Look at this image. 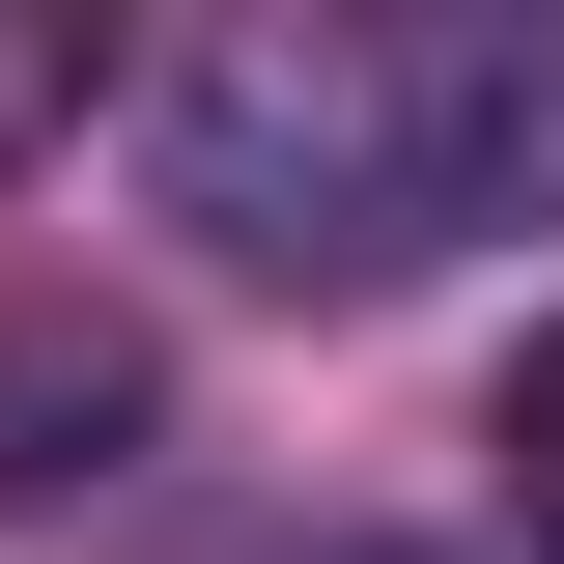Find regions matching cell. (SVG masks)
Masks as SVG:
<instances>
[{
  "label": "cell",
  "instance_id": "obj_1",
  "mask_svg": "<svg viewBox=\"0 0 564 564\" xmlns=\"http://www.w3.org/2000/svg\"><path fill=\"white\" fill-rule=\"evenodd\" d=\"M141 170H170V226L226 282H339L367 311V282L452 254V57L367 29V0H254V29H198L141 85Z\"/></svg>",
  "mask_w": 564,
  "mask_h": 564
},
{
  "label": "cell",
  "instance_id": "obj_2",
  "mask_svg": "<svg viewBox=\"0 0 564 564\" xmlns=\"http://www.w3.org/2000/svg\"><path fill=\"white\" fill-rule=\"evenodd\" d=\"M141 395H170V367H141L113 311H0V508H29V480H113Z\"/></svg>",
  "mask_w": 564,
  "mask_h": 564
},
{
  "label": "cell",
  "instance_id": "obj_3",
  "mask_svg": "<svg viewBox=\"0 0 564 564\" xmlns=\"http://www.w3.org/2000/svg\"><path fill=\"white\" fill-rule=\"evenodd\" d=\"M452 57V226H564V29H423Z\"/></svg>",
  "mask_w": 564,
  "mask_h": 564
},
{
  "label": "cell",
  "instance_id": "obj_4",
  "mask_svg": "<svg viewBox=\"0 0 564 564\" xmlns=\"http://www.w3.org/2000/svg\"><path fill=\"white\" fill-rule=\"evenodd\" d=\"M480 452H508V536L564 564V311H536V339H508V423H480Z\"/></svg>",
  "mask_w": 564,
  "mask_h": 564
},
{
  "label": "cell",
  "instance_id": "obj_5",
  "mask_svg": "<svg viewBox=\"0 0 564 564\" xmlns=\"http://www.w3.org/2000/svg\"><path fill=\"white\" fill-rule=\"evenodd\" d=\"M57 113H85V29H29V0H0V170H29Z\"/></svg>",
  "mask_w": 564,
  "mask_h": 564
},
{
  "label": "cell",
  "instance_id": "obj_6",
  "mask_svg": "<svg viewBox=\"0 0 564 564\" xmlns=\"http://www.w3.org/2000/svg\"><path fill=\"white\" fill-rule=\"evenodd\" d=\"M339 564H367V536H339Z\"/></svg>",
  "mask_w": 564,
  "mask_h": 564
}]
</instances>
